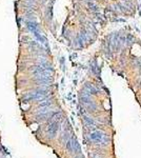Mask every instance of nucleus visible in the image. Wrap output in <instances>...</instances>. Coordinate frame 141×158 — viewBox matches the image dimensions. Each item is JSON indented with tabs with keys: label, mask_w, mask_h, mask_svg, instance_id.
<instances>
[{
	"label": "nucleus",
	"mask_w": 141,
	"mask_h": 158,
	"mask_svg": "<svg viewBox=\"0 0 141 158\" xmlns=\"http://www.w3.org/2000/svg\"><path fill=\"white\" fill-rule=\"evenodd\" d=\"M72 12L63 27V36L75 50L93 45L112 22L110 0H72Z\"/></svg>",
	"instance_id": "1"
}]
</instances>
